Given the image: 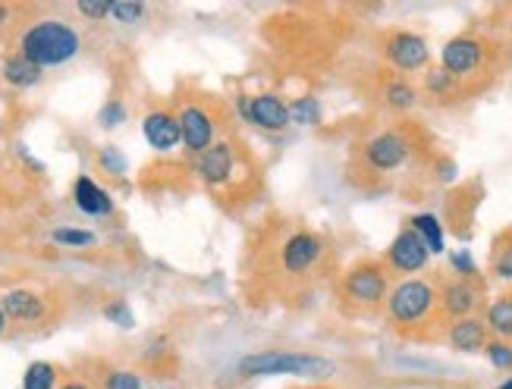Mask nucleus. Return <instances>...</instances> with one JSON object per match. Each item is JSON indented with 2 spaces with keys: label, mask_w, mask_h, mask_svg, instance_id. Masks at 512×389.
<instances>
[{
  "label": "nucleus",
  "mask_w": 512,
  "mask_h": 389,
  "mask_svg": "<svg viewBox=\"0 0 512 389\" xmlns=\"http://www.w3.org/2000/svg\"><path fill=\"white\" fill-rule=\"evenodd\" d=\"M450 270L459 273V277H478V267H475L469 251H453V255H450Z\"/></svg>",
  "instance_id": "32"
},
{
  "label": "nucleus",
  "mask_w": 512,
  "mask_h": 389,
  "mask_svg": "<svg viewBox=\"0 0 512 389\" xmlns=\"http://www.w3.org/2000/svg\"><path fill=\"white\" fill-rule=\"evenodd\" d=\"M54 242L57 245H66V248H85V245H95V233L73 230V226H63V230H54Z\"/></svg>",
  "instance_id": "29"
},
{
  "label": "nucleus",
  "mask_w": 512,
  "mask_h": 389,
  "mask_svg": "<svg viewBox=\"0 0 512 389\" xmlns=\"http://www.w3.org/2000/svg\"><path fill=\"white\" fill-rule=\"evenodd\" d=\"M98 120H101L104 129H114V126H120V123L126 120V107H123L120 101H107Z\"/></svg>",
  "instance_id": "33"
},
{
  "label": "nucleus",
  "mask_w": 512,
  "mask_h": 389,
  "mask_svg": "<svg viewBox=\"0 0 512 389\" xmlns=\"http://www.w3.org/2000/svg\"><path fill=\"white\" fill-rule=\"evenodd\" d=\"M104 317H107V320H114V324H120L123 330H129V327H132V311H129V305H126V302L107 305V308H104Z\"/></svg>",
  "instance_id": "34"
},
{
  "label": "nucleus",
  "mask_w": 512,
  "mask_h": 389,
  "mask_svg": "<svg viewBox=\"0 0 512 389\" xmlns=\"http://www.w3.org/2000/svg\"><path fill=\"white\" fill-rule=\"evenodd\" d=\"M503 60H506V54L500 48V41H494L491 35L459 32L443 44L440 70H447L465 88V95L475 98L497 82V76L503 70Z\"/></svg>",
  "instance_id": "3"
},
{
  "label": "nucleus",
  "mask_w": 512,
  "mask_h": 389,
  "mask_svg": "<svg viewBox=\"0 0 512 389\" xmlns=\"http://www.w3.org/2000/svg\"><path fill=\"white\" fill-rule=\"evenodd\" d=\"M384 267L393 273V277H403V280H409V277H415V273H425L428 270V264H431V251H428V245L418 239V233L412 230V226L406 223L403 230L396 233V239L387 245V251H384Z\"/></svg>",
  "instance_id": "12"
},
{
  "label": "nucleus",
  "mask_w": 512,
  "mask_h": 389,
  "mask_svg": "<svg viewBox=\"0 0 512 389\" xmlns=\"http://www.w3.org/2000/svg\"><path fill=\"white\" fill-rule=\"evenodd\" d=\"M0 308H4L7 324H19V327H41L54 311L48 295H41L35 289H10L0 299Z\"/></svg>",
  "instance_id": "14"
},
{
  "label": "nucleus",
  "mask_w": 512,
  "mask_h": 389,
  "mask_svg": "<svg viewBox=\"0 0 512 389\" xmlns=\"http://www.w3.org/2000/svg\"><path fill=\"white\" fill-rule=\"evenodd\" d=\"M333 361L315 352H286V349H264L249 352L239 358L236 374L242 380H258V377H308V380H327L333 377Z\"/></svg>",
  "instance_id": "9"
},
{
  "label": "nucleus",
  "mask_w": 512,
  "mask_h": 389,
  "mask_svg": "<svg viewBox=\"0 0 512 389\" xmlns=\"http://www.w3.org/2000/svg\"><path fill=\"white\" fill-rule=\"evenodd\" d=\"M239 113L252 126L264 132H283L289 129V101L277 91H261V95H242L239 98Z\"/></svg>",
  "instance_id": "13"
},
{
  "label": "nucleus",
  "mask_w": 512,
  "mask_h": 389,
  "mask_svg": "<svg viewBox=\"0 0 512 389\" xmlns=\"http://www.w3.org/2000/svg\"><path fill=\"white\" fill-rule=\"evenodd\" d=\"M73 201L76 208L88 217H110L114 214V198H110L92 176H79L73 186Z\"/></svg>",
  "instance_id": "20"
},
{
  "label": "nucleus",
  "mask_w": 512,
  "mask_h": 389,
  "mask_svg": "<svg viewBox=\"0 0 512 389\" xmlns=\"http://www.w3.org/2000/svg\"><path fill=\"white\" fill-rule=\"evenodd\" d=\"M421 95L418 88L406 79V76H396V73H384L381 79V104L390 110V113H412L418 107Z\"/></svg>",
  "instance_id": "18"
},
{
  "label": "nucleus",
  "mask_w": 512,
  "mask_h": 389,
  "mask_svg": "<svg viewBox=\"0 0 512 389\" xmlns=\"http://www.w3.org/2000/svg\"><path fill=\"white\" fill-rule=\"evenodd\" d=\"M0 76H4V82L13 85V88H35L44 79V70H38V66L29 63L26 57L10 54L4 60V66H0Z\"/></svg>",
  "instance_id": "21"
},
{
  "label": "nucleus",
  "mask_w": 512,
  "mask_h": 389,
  "mask_svg": "<svg viewBox=\"0 0 512 389\" xmlns=\"http://www.w3.org/2000/svg\"><path fill=\"white\" fill-rule=\"evenodd\" d=\"M10 16H13V7L0 4V26H7V22H10Z\"/></svg>",
  "instance_id": "36"
},
{
  "label": "nucleus",
  "mask_w": 512,
  "mask_h": 389,
  "mask_svg": "<svg viewBox=\"0 0 512 389\" xmlns=\"http://www.w3.org/2000/svg\"><path fill=\"white\" fill-rule=\"evenodd\" d=\"M418 129L415 123H393L381 132L368 135V139L355 148V167L365 176L384 179L396 170H403L409 160L418 154Z\"/></svg>",
  "instance_id": "7"
},
{
  "label": "nucleus",
  "mask_w": 512,
  "mask_h": 389,
  "mask_svg": "<svg viewBox=\"0 0 512 389\" xmlns=\"http://www.w3.org/2000/svg\"><path fill=\"white\" fill-rule=\"evenodd\" d=\"M60 386V368L51 361H32L22 377V389H57Z\"/></svg>",
  "instance_id": "25"
},
{
  "label": "nucleus",
  "mask_w": 512,
  "mask_h": 389,
  "mask_svg": "<svg viewBox=\"0 0 512 389\" xmlns=\"http://www.w3.org/2000/svg\"><path fill=\"white\" fill-rule=\"evenodd\" d=\"M390 289H393V273L384 267V261L359 258L337 277V305L349 317L381 314Z\"/></svg>",
  "instance_id": "5"
},
{
  "label": "nucleus",
  "mask_w": 512,
  "mask_h": 389,
  "mask_svg": "<svg viewBox=\"0 0 512 389\" xmlns=\"http://www.w3.org/2000/svg\"><path fill=\"white\" fill-rule=\"evenodd\" d=\"M88 380L98 389H142V374L126 368H110V364H98V374Z\"/></svg>",
  "instance_id": "23"
},
{
  "label": "nucleus",
  "mask_w": 512,
  "mask_h": 389,
  "mask_svg": "<svg viewBox=\"0 0 512 389\" xmlns=\"http://www.w3.org/2000/svg\"><path fill=\"white\" fill-rule=\"evenodd\" d=\"M7 330V317H4V308H0V333Z\"/></svg>",
  "instance_id": "37"
},
{
  "label": "nucleus",
  "mask_w": 512,
  "mask_h": 389,
  "mask_svg": "<svg viewBox=\"0 0 512 389\" xmlns=\"http://www.w3.org/2000/svg\"><path fill=\"white\" fill-rule=\"evenodd\" d=\"M409 226L418 233V239L428 245L431 255H443V251H447V242H443V226L434 214H415L409 220Z\"/></svg>",
  "instance_id": "24"
},
{
  "label": "nucleus",
  "mask_w": 512,
  "mask_h": 389,
  "mask_svg": "<svg viewBox=\"0 0 512 389\" xmlns=\"http://www.w3.org/2000/svg\"><path fill=\"white\" fill-rule=\"evenodd\" d=\"M142 132H145V139L154 151H161V154H170L173 148H180L183 145V132H180V120H176V113L173 107H154L145 113V120H142Z\"/></svg>",
  "instance_id": "15"
},
{
  "label": "nucleus",
  "mask_w": 512,
  "mask_h": 389,
  "mask_svg": "<svg viewBox=\"0 0 512 389\" xmlns=\"http://www.w3.org/2000/svg\"><path fill=\"white\" fill-rule=\"evenodd\" d=\"M384 317L399 339L418 342V346L443 342L450 327V320L443 317L440 302H437L434 277H409V280L393 283L387 305H384Z\"/></svg>",
  "instance_id": "1"
},
{
  "label": "nucleus",
  "mask_w": 512,
  "mask_h": 389,
  "mask_svg": "<svg viewBox=\"0 0 512 389\" xmlns=\"http://www.w3.org/2000/svg\"><path fill=\"white\" fill-rule=\"evenodd\" d=\"M509 70H512V51H509Z\"/></svg>",
  "instance_id": "40"
},
{
  "label": "nucleus",
  "mask_w": 512,
  "mask_h": 389,
  "mask_svg": "<svg viewBox=\"0 0 512 389\" xmlns=\"http://www.w3.org/2000/svg\"><path fill=\"white\" fill-rule=\"evenodd\" d=\"M330 258H333L330 242L321 233L305 230V226H296V230L289 226L267 248V277H271L274 286L299 292L321 280V273L330 267Z\"/></svg>",
  "instance_id": "2"
},
{
  "label": "nucleus",
  "mask_w": 512,
  "mask_h": 389,
  "mask_svg": "<svg viewBox=\"0 0 512 389\" xmlns=\"http://www.w3.org/2000/svg\"><path fill=\"white\" fill-rule=\"evenodd\" d=\"M289 123L318 126L321 123V104H318V98H299V101L289 104Z\"/></svg>",
  "instance_id": "27"
},
{
  "label": "nucleus",
  "mask_w": 512,
  "mask_h": 389,
  "mask_svg": "<svg viewBox=\"0 0 512 389\" xmlns=\"http://www.w3.org/2000/svg\"><path fill=\"white\" fill-rule=\"evenodd\" d=\"M192 167H195V176L224 204L246 201L258 189L255 160L246 151V145H239L236 139L214 142L205 154H198L192 160Z\"/></svg>",
  "instance_id": "4"
},
{
  "label": "nucleus",
  "mask_w": 512,
  "mask_h": 389,
  "mask_svg": "<svg viewBox=\"0 0 512 389\" xmlns=\"http://www.w3.org/2000/svg\"><path fill=\"white\" fill-rule=\"evenodd\" d=\"M481 320L491 339H503V342H512V289H503L494 299H487L484 311H481Z\"/></svg>",
  "instance_id": "19"
},
{
  "label": "nucleus",
  "mask_w": 512,
  "mask_h": 389,
  "mask_svg": "<svg viewBox=\"0 0 512 389\" xmlns=\"http://www.w3.org/2000/svg\"><path fill=\"white\" fill-rule=\"evenodd\" d=\"M173 113L180 120L183 148L192 154H205L214 142H220V132L227 129V107L220 98L208 95L202 88H186L180 98L173 101Z\"/></svg>",
  "instance_id": "6"
},
{
  "label": "nucleus",
  "mask_w": 512,
  "mask_h": 389,
  "mask_svg": "<svg viewBox=\"0 0 512 389\" xmlns=\"http://www.w3.org/2000/svg\"><path fill=\"white\" fill-rule=\"evenodd\" d=\"M497 389H512V377H506V380H503V383H500Z\"/></svg>",
  "instance_id": "38"
},
{
  "label": "nucleus",
  "mask_w": 512,
  "mask_h": 389,
  "mask_svg": "<svg viewBox=\"0 0 512 389\" xmlns=\"http://www.w3.org/2000/svg\"><path fill=\"white\" fill-rule=\"evenodd\" d=\"M437 286V302L447 320H462V317H481L487 305V283L478 277H459V273H434Z\"/></svg>",
  "instance_id": "10"
},
{
  "label": "nucleus",
  "mask_w": 512,
  "mask_h": 389,
  "mask_svg": "<svg viewBox=\"0 0 512 389\" xmlns=\"http://www.w3.org/2000/svg\"><path fill=\"white\" fill-rule=\"evenodd\" d=\"M82 51V38L79 32L63 19H38L19 35V57H26L35 63L38 70H48V66H63L76 60Z\"/></svg>",
  "instance_id": "8"
},
{
  "label": "nucleus",
  "mask_w": 512,
  "mask_h": 389,
  "mask_svg": "<svg viewBox=\"0 0 512 389\" xmlns=\"http://www.w3.org/2000/svg\"><path fill=\"white\" fill-rule=\"evenodd\" d=\"M145 16V4L139 0H114V7H110V19H117L120 26H136Z\"/></svg>",
  "instance_id": "28"
},
{
  "label": "nucleus",
  "mask_w": 512,
  "mask_h": 389,
  "mask_svg": "<svg viewBox=\"0 0 512 389\" xmlns=\"http://www.w3.org/2000/svg\"><path fill=\"white\" fill-rule=\"evenodd\" d=\"M491 277L500 283H512V226L494 236L491 242V261H487Z\"/></svg>",
  "instance_id": "22"
},
{
  "label": "nucleus",
  "mask_w": 512,
  "mask_h": 389,
  "mask_svg": "<svg viewBox=\"0 0 512 389\" xmlns=\"http://www.w3.org/2000/svg\"><path fill=\"white\" fill-rule=\"evenodd\" d=\"M421 88H425V95L440 104V107H453V104H462L469 101V95H465V88L447 73L440 70V66H428L425 70V79H421Z\"/></svg>",
  "instance_id": "17"
},
{
  "label": "nucleus",
  "mask_w": 512,
  "mask_h": 389,
  "mask_svg": "<svg viewBox=\"0 0 512 389\" xmlns=\"http://www.w3.org/2000/svg\"><path fill=\"white\" fill-rule=\"evenodd\" d=\"M57 389H98L92 380H82V377H73V380H63Z\"/></svg>",
  "instance_id": "35"
},
{
  "label": "nucleus",
  "mask_w": 512,
  "mask_h": 389,
  "mask_svg": "<svg viewBox=\"0 0 512 389\" xmlns=\"http://www.w3.org/2000/svg\"><path fill=\"white\" fill-rule=\"evenodd\" d=\"M293 389H327V386H293Z\"/></svg>",
  "instance_id": "39"
},
{
  "label": "nucleus",
  "mask_w": 512,
  "mask_h": 389,
  "mask_svg": "<svg viewBox=\"0 0 512 389\" xmlns=\"http://www.w3.org/2000/svg\"><path fill=\"white\" fill-rule=\"evenodd\" d=\"M98 167L107 176H123L126 173V157L120 154V148H101L98 151Z\"/></svg>",
  "instance_id": "30"
},
{
  "label": "nucleus",
  "mask_w": 512,
  "mask_h": 389,
  "mask_svg": "<svg viewBox=\"0 0 512 389\" xmlns=\"http://www.w3.org/2000/svg\"><path fill=\"white\" fill-rule=\"evenodd\" d=\"M487 361H491V368L500 371V374H512V342H503V339H487V346L481 352Z\"/></svg>",
  "instance_id": "26"
},
{
  "label": "nucleus",
  "mask_w": 512,
  "mask_h": 389,
  "mask_svg": "<svg viewBox=\"0 0 512 389\" xmlns=\"http://www.w3.org/2000/svg\"><path fill=\"white\" fill-rule=\"evenodd\" d=\"M110 7H114V0H79L76 4V10H79V16H85V19H107L110 16Z\"/></svg>",
  "instance_id": "31"
},
{
  "label": "nucleus",
  "mask_w": 512,
  "mask_h": 389,
  "mask_svg": "<svg viewBox=\"0 0 512 389\" xmlns=\"http://www.w3.org/2000/svg\"><path fill=\"white\" fill-rule=\"evenodd\" d=\"M443 339H447V346L459 355H481L491 333H487L481 317H462V320H450L447 336Z\"/></svg>",
  "instance_id": "16"
},
{
  "label": "nucleus",
  "mask_w": 512,
  "mask_h": 389,
  "mask_svg": "<svg viewBox=\"0 0 512 389\" xmlns=\"http://www.w3.org/2000/svg\"><path fill=\"white\" fill-rule=\"evenodd\" d=\"M381 57L387 63V70L396 76H412V73H425L431 66V48L425 35L409 32V29H390L381 38Z\"/></svg>",
  "instance_id": "11"
}]
</instances>
